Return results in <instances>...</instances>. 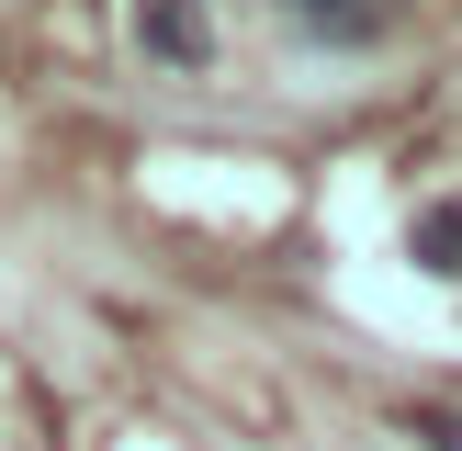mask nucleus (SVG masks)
Listing matches in <instances>:
<instances>
[{
	"label": "nucleus",
	"instance_id": "1",
	"mask_svg": "<svg viewBox=\"0 0 462 451\" xmlns=\"http://www.w3.org/2000/svg\"><path fill=\"white\" fill-rule=\"evenodd\" d=\"M282 12L293 45H328V57H361V45H383L406 23V0H271Z\"/></svg>",
	"mask_w": 462,
	"mask_h": 451
},
{
	"label": "nucleus",
	"instance_id": "2",
	"mask_svg": "<svg viewBox=\"0 0 462 451\" xmlns=\"http://www.w3.org/2000/svg\"><path fill=\"white\" fill-rule=\"evenodd\" d=\"M135 34H147V57H170V68L215 57V12H203V0H135Z\"/></svg>",
	"mask_w": 462,
	"mask_h": 451
},
{
	"label": "nucleus",
	"instance_id": "3",
	"mask_svg": "<svg viewBox=\"0 0 462 451\" xmlns=\"http://www.w3.org/2000/svg\"><path fill=\"white\" fill-rule=\"evenodd\" d=\"M406 248H418V271H440V282H462V192L429 203L418 226H406Z\"/></svg>",
	"mask_w": 462,
	"mask_h": 451
},
{
	"label": "nucleus",
	"instance_id": "4",
	"mask_svg": "<svg viewBox=\"0 0 462 451\" xmlns=\"http://www.w3.org/2000/svg\"><path fill=\"white\" fill-rule=\"evenodd\" d=\"M418 440L429 451H462V418H451V406H418Z\"/></svg>",
	"mask_w": 462,
	"mask_h": 451
}]
</instances>
